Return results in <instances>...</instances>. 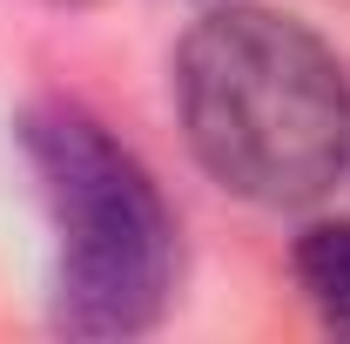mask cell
Returning <instances> with one entry per match:
<instances>
[{
	"label": "cell",
	"mask_w": 350,
	"mask_h": 344,
	"mask_svg": "<svg viewBox=\"0 0 350 344\" xmlns=\"http://www.w3.org/2000/svg\"><path fill=\"white\" fill-rule=\"evenodd\" d=\"M196 162L256 210H304L350 162V75L330 41L276 7H216L175 54Z\"/></svg>",
	"instance_id": "1"
},
{
	"label": "cell",
	"mask_w": 350,
	"mask_h": 344,
	"mask_svg": "<svg viewBox=\"0 0 350 344\" xmlns=\"http://www.w3.org/2000/svg\"><path fill=\"white\" fill-rule=\"evenodd\" d=\"M14 135L54 216V324L68 338H135L162 324L182 230L148 162L75 101H34Z\"/></svg>",
	"instance_id": "2"
},
{
	"label": "cell",
	"mask_w": 350,
	"mask_h": 344,
	"mask_svg": "<svg viewBox=\"0 0 350 344\" xmlns=\"http://www.w3.org/2000/svg\"><path fill=\"white\" fill-rule=\"evenodd\" d=\"M290 270L317 324L350 338V223H310L290 250Z\"/></svg>",
	"instance_id": "3"
},
{
	"label": "cell",
	"mask_w": 350,
	"mask_h": 344,
	"mask_svg": "<svg viewBox=\"0 0 350 344\" xmlns=\"http://www.w3.org/2000/svg\"><path fill=\"white\" fill-rule=\"evenodd\" d=\"M54 7H94V0H54Z\"/></svg>",
	"instance_id": "4"
}]
</instances>
